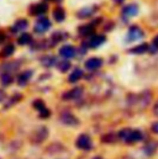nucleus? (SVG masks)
Here are the masks:
<instances>
[{"mask_svg": "<svg viewBox=\"0 0 158 159\" xmlns=\"http://www.w3.org/2000/svg\"><path fill=\"white\" fill-rule=\"evenodd\" d=\"M94 159H101V158H94Z\"/></svg>", "mask_w": 158, "mask_h": 159, "instance_id": "nucleus-32", "label": "nucleus"}, {"mask_svg": "<svg viewBox=\"0 0 158 159\" xmlns=\"http://www.w3.org/2000/svg\"><path fill=\"white\" fill-rule=\"evenodd\" d=\"M150 49V47H148V44L147 43H143V44H140V46H137V47H133V48H131L130 49V53H136V54H142V53H145V52H147Z\"/></svg>", "mask_w": 158, "mask_h": 159, "instance_id": "nucleus-19", "label": "nucleus"}, {"mask_svg": "<svg viewBox=\"0 0 158 159\" xmlns=\"http://www.w3.org/2000/svg\"><path fill=\"white\" fill-rule=\"evenodd\" d=\"M5 40V36H4V34H0V43L2 42V41Z\"/></svg>", "mask_w": 158, "mask_h": 159, "instance_id": "nucleus-28", "label": "nucleus"}, {"mask_svg": "<svg viewBox=\"0 0 158 159\" xmlns=\"http://www.w3.org/2000/svg\"><path fill=\"white\" fill-rule=\"evenodd\" d=\"M51 1H61V0H51Z\"/></svg>", "mask_w": 158, "mask_h": 159, "instance_id": "nucleus-31", "label": "nucleus"}, {"mask_svg": "<svg viewBox=\"0 0 158 159\" xmlns=\"http://www.w3.org/2000/svg\"><path fill=\"white\" fill-rule=\"evenodd\" d=\"M62 36H66V34H63V32H56V34H53V36H52L53 43H57V42H59V41L66 39V37H62Z\"/></svg>", "mask_w": 158, "mask_h": 159, "instance_id": "nucleus-26", "label": "nucleus"}, {"mask_svg": "<svg viewBox=\"0 0 158 159\" xmlns=\"http://www.w3.org/2000/svg\"><path fill=\"white\" fill-rule=\"evenodd\" d=\"M94 31H95V29L91 25H85V26H81L78 29L79 35H81V36H90L94 34Z\"/></svg>", "mask_w": 158, "mask_h": 159, "instance_id": "nucleus-16", "label": "nucleus"}, {"mask_svg": "<svg viewBox=\"0 0 158 159\" xmlns=\"http://www.w3.org/2000/svg\"><path fill=\"white\" fill-rule=\"evenodd\" d=\"M69 68H71V63L67 62V61H63V62H59L58 63V69L61 72H67Z\"/></svg>", "mask_w": 158, "mask_h": 159, "instance_id": "nucleus-25", "label": "nucleus"}, {"mask_svg": "<svg viewBox=\"0 0 158 159\" xmlns=\"http://www.w3.org/2000/svg\"><path fill=\"white\" fill-rule=\"evenodd\" d=\"M46 11H47V4H43V2L36 4V5L30 7V14L31 15H42Z\"/></svg>", "mask_w": 158, "mask_h": 159, "instance_id": "nucleus-10", "label": "nucleus"}, {"mask_svg": "<svg viewBox=\"0 0 158 159\" xmlns=\"http://www.w3.org/2000/svg\"><path fill=\"white\" fill-rule=\"evenodd\" d=\"M31 75H32V72L31 70H26V72H22L20 75H19V78H17V83L20 84V85H25L30 78H31Z\"/></svg>", "mask_w": 158, "mask_h": 159, "instance_id": "nucleus-17", "label": "nucleus"}, {"mask_svg": "<svg viewBox=\"0 0 158 159\" xmlns=\"http://www.w3.org/2000/svg\"><path fill=\"white\" fill-rule=\"evenodd\" d=\"M94 11H95V7H84L78 12V16L80 19H85V17H89L91 14H94Z\"/></svg>", "mask_w": 158, "mask_h": 159, "instance_id": "nucleus-20", "label": "nucleus"}, {"mask_svg": "<svg viewBox=\"0 0 158 159\" xmlns=\"http://www.w3.org/2000/svg\"><path fill=\"white\" fill-rule=\"evenodd\" d=\"M118 137L122 141L127 142V143H133V142H138V141L142 139V133L140 131H137V129H128V128H126V129H122L118 133Z\"/></svg>", "mask_w": 158, "mask_h": 159, "instance_id": "nucleus-1", "label": "nucleus"}, {"mask_svg": "<svg viewBox=\"0 0 158 159\" xmlns=\"http://www.w3.org/2000/svg\"><path fill=\"white\" fill-rule=\"evenodd\" d=\"M76 146L78 147L79 149H83V151H89L93 146L91 143V138L88 136V134H80L77 141H76Z\"/></svg>", "mask_w": 158, "mask_h": 159, "instance_id": "nucleus-2", "label": "nucleus"}, {"mask_svg": "<svg viewBox=\"0 0 158 159\" xmlns=\"http://www.w3.org/2000/svg\"><path fill=\"white\" fill-rule=\"evenodd\" d=\"M61 121L64 125H68V126H74V125L78 123V120L76 119L72 114H69V112H63L61 115Z\"/></svg>", "mask_w": 158, "mask_h": 159, "instance_id": "nucleus-11", "label": "nucleus"}, {"mask_svg": "<svg viewBox=\"0 0 158 159\" xmlns=\"http://www.w3.org/2000/svg\"><path fill=\"white\" fill-rule=\"evenodd\" d=\"M83 94V89L81 88H74L67 93H64L62 95V99L63 100H74V99H78L79 96H81Z\"/></svg>", "mask_w": 158, "mask_h": 159, "instance_id": "nucleus-6", "label": "nucleus"}, {"mask_svg": "<svg viewBox=\"0 0 158 159\" xmlns=\"http://www.w3.org/2000/svg\"><path fill=\"white\" fill-rule=\"evenodd\" d=\"M53 17H54L56 21L62 22V21L64 20V17H66V12H64V10H63L62 7H57V9H54V11H53Z\"/></svg>", "mask_w": 158, "mask_h": 159, "instance_id": "nucleus-18", "label": "nucleus"}, {"mask_svg": "<svg viewBox=\"0 0 158 159\" xmlns=\"http://www.w3.org/2000/svg\"><path fill=\"white\" fill-rule=\"evenodd\" d=\"M49 27H51V21H49L48 19H46V17H40L39 20L36 21V24H35L34 30H35V32H37V34H43V32H46Z\"/></svg>", "mask_w": 158, "mask_h": 159, "instance_id": "nucleus-3", "label": "nucleus"}, {"mask_svg": "<svg viewBox=\"0 0 158 159\" xmlns=\"http://www.w3.org/2000/svg\"><path fill=\"white\" fill-rule=\"evenodd\" d=\"M32 105H34V107L40 112V116H41L42 119H47V117L51 115V111L46 107V105H44V102H43L42 100H40V99L39 100H35Z\"/></svg>", "mask_w": 158, "mask_h": 159, "instance_id": "nucleus-4", "label": "nucleus"}, {"mask_svg": "<svg viewBox=\"0 0 158 159\" xmlns=\"http://www.w3.org/2000/svg\"><path fill=\"white\" fill-rule=\"evenodd\" d=\"M41 63H42L44 67H51V66L54 63V57H52V56H44V57L41 59Z\"/></svg>", "mask_w": 158, "mask_h": 159, "instance_id": "nucleus-22", "label": "nucleus"}, {"mask_svg": "<svg viewBox=\"0 0 158 159\" xmlns=\"http://www.w3.org/2000/svg\"><path fill=\"white\" fill-rule=\"evenodd\" d=\"M105 42V37L104 36H93L90 40L88 41V46L90 48H96L100 44H103Z\"/></svg>", "mask_w": 158, "mask_h": 159, "instance_id": "nucleus-13", "label": "nucleus"}, {"mask_svg": "<svg viewBox=\"0 0 158 159\" xmlns=\"http://www.w3.org/2000/svg\"><path fill=\"white\" fill-rule=\"evenodd\" d=\"M46 137H47V129H46L44 127H41V128H39V129L32 134V141H34L35 143H40V142H42Z\"/></svg>", "mask_w": 158, "mask_h": 159, "instance_id": "nucleus-12", "label": "nucleus"}, {"mask_svg": "<svg viewBox=\"0 0 158 159\" xmlns=\"http://www.w3.org/2000/svg\"><path fill=\"white\" fill-rule=\"evenodd\" d=\"M142 37H143V31H142L140 27H137V26H132V27L130 29L128 34H127V41H128V42L137 41V40H140V39H142Z\"/></svg>", "mask_w": 158, "mask_h": 159, "instance_id": "nucleus-5", "label": "nucleus"}, {"mask_svg": "<svg viewBox=\"0 0 158 159\" xmlns=\"http://www.w3.org/2000/svg\"><path fill=\"white\" fill-rule=\"evenodd\" d=\"M27 27H29V22H27L26 20H24V19H20V20H17V21L15 22V25L12 26V31H14V32L24 31V30H26Z\"/></svg>", "mask_w": 158, "mask_h": 159, "instance_id": "nucleus-14", "label": "nucleus"}, {"mask_svg": "<svg viewBox=\"0 0 158 159\" xmlns=\"http://www.w3.org/2000/svg\"><path fill=\"white\" fill-rule=\"evenodd\" d=\"M32 40V37L29 35V34H24L22 36H20V39L17 40V43L19 44H27V43H30Z\"/></svg>", "mask_w": 158, "mask_h": 159, "instance_id": "nucleus-23", "label": "nucleus"}, {"mask_svg": "<svg viewBox=\"0 0 158 159\" xmlns=\"http://www.w3.org/2000/svg\"><path fill=\"white\" fill-rule=\"evenodd\" d=\"M155 112H156V114H157V115H158V104H157V105H156V109H155Z\"/></svg>", "mask_w": 158, "mask_h": 159, "instance_id": "nucleus-29", "label": "nucleus"}, {"mask_svg": "<svg viewBox=\"0 0 158 159\" xmlns=\"http://www.w3.org/2000/svg\"><path fill=\"white\" fill-rule=\"evenodd\" d=\"M1 83H2L4 85H9V84H11V83H12V77H11V74H10V73H5V74H2V75H1Z\"/></svg>", "mask_w": 158, "mask_h": 159, "instance_id": "nucleus-24", "label": "nucleus"}, {"mask_svg": "<svg viewBox=\"0 0 158 159\" xmlns=\"http://www.w3.org/2000/svg\"><path fill=\"white\" fill-rule=\"evenodd\" d=\"M103 64V61L100 58H89L86 62H85V68L89 69V70H95L98 68H100Z\"/></svg>", "mask_w": 158, "mask_h": 159, "instance_id": "nucleus-7", "label": "nucleus"}, {"mask_svg": "<svg viewBox=\"0 0 158 159\" xmlns=\"http://www.w3.org/2000/svg\"><path fill=\"white\" fill-rule=\"evenodd\" d=\"M83 77V72H81V69H79V68H77L71 75H69V78H68V80L71 81V83H76V81H78L80 78Z\"/></svg>", "mask_w": 158, "mask_h": 159, "instance_id": "nucleus-21", "label": "nucleus"}, {"mask_svg": "<svg viewBox=\"0 0 158 159\" xmlns=\"http://www.w3.org/2000/svg\"><path fill=\"white\" fill-rule=\"evenodd\" d=\"M59 54L66 58V59H69V58H73L74 54H76V49L73 46H63L61 49H59Z\"/></svg>", "mask_w": 158, "mask_h": 159, "instance_id": "nucleus-8", "label": "nucleus"}, {"mask_svg": "<svg viewBox=\"0 0 158 159\" xmlns=\"http://www.w3.org/2000/svg\"><path fill=\"white\" fill-rule=\"evenodd\" d=\"M152 131L156 132V133H158V122H156V123L152 126Z\"/></svg>", "mask_w": 158, "mask_h": 159, "instance_id": "nucleus-27", "label": "nucleus"}, {"mask_svg": "<svg viewBox=\"0 0 158 159\" xmlns=\"http://www.w3.org/2000/svg\"><path fill=\"white\" fill-rule=\"evenodd\" d=\"M114 1H115V2H118V4H120V2H122L123 0H114Z\"/></svg>", "mask_w": 158, "mask_h": 159, "instance_id": "nucleus-30", "label": "nucleus"}, {"mask_svg": "<svg viewBox=\"0 0 158 159\" xmlns=\"http://www.w3.org/2000/svg\"><path fill=\"white\" fill-rule=\"evenodd\" d=\"M137 12H138V7H137V5H135V4L127 5V6H125V7L122 9V15H123L125 17L135 16V15H137Z\"/></svg>", "mask_w": 158, "mask_h": 159, "instance_id": "nucleus-9", "label": "nucleus"}, {"mask_svg": "<svg viewBox=\"0 0 158 159\" xmlns=\"http://www.w3.org/2000/svg\"><path fill=\"white\" fill-rule=\"evenodd\" d=\"M14 52H15L14 44H6V46L1 49V52H0V58H7V57H10Z\"/></svg>", "mask_w": 158, "mask_h": 159, "instance_id": "nucleus-15", "label": "nucleus"}]
</instances>
